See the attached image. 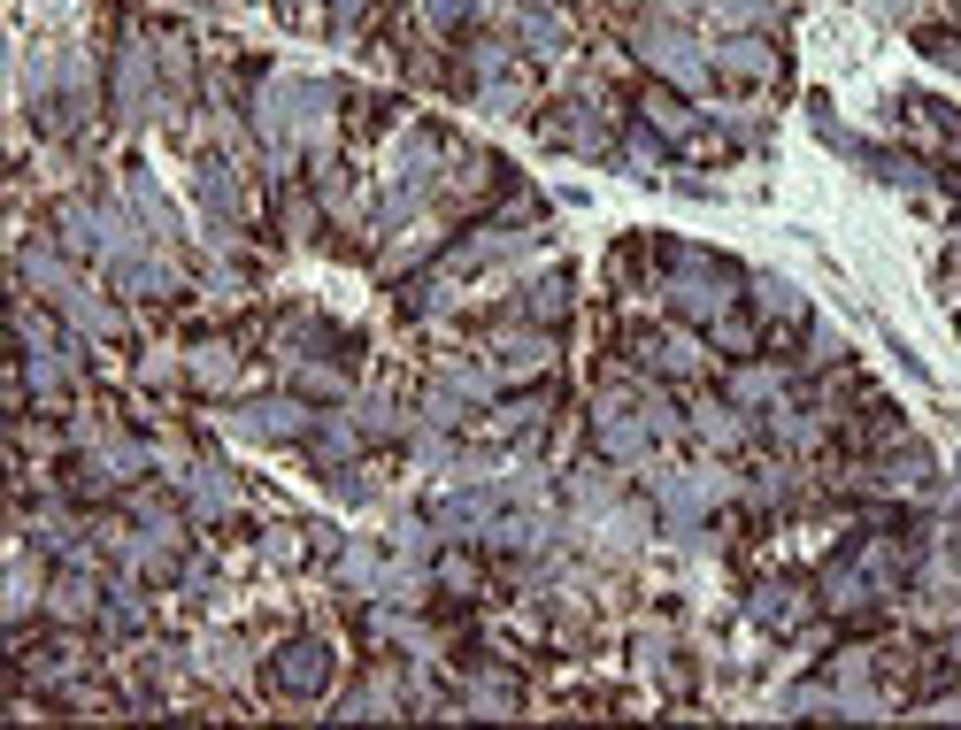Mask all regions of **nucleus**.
Returning a JSON list of instances; mask_svg holds the SVG:
<instances>
[{
	"label": "nucleus",
	"instance_id": "obj_1",
	"mask_svg": "<svg viewBox=\"0 0 961 730\" xmlns=\"http://www.w3.org/2000/svg\"><path fill=\"white\" fill-rule=\"evenodd\" d=\"M323 677H331V646H323V638H293V646L278 654V685H285V692H316Z\"/></svg>",
	"mask_w": 961,
	"mask_h": 730
},
{
	"label": "nucleus",
	"instance_id": "obj_2",
	"mask_svg": "<svg viewBox=\"0 0 961 730\" xmlns=\"http://www.w3.org/2000/svg\"><path fill=\"white\" fill-rule=\"evenodd\" d=\"M116 108H124V116H147V54H139V46L116 62Z\"/></svg>",
	"mask_w": 961,
	"mask_h": 730
},
{
	"label": "nucleus",
	"instance_id": "obj_3",
	"mask_svg": "<svg viewBox=\"0 0 961 730\" xmlns=\"http://www.w3.org/2000/svg\"><path fill=\"white\" fill-rule=\"evenodd\" d=\"M484 515H492V492H455V500L439 508V523H447V531H478Z\"/></svg>",
	"mask_w": 961,
	"mask_h": 730
},
{
	"label": "nucleus",
	"instance_id": "obj_4",
	"mask_svg": "<svg viewBox=\"0 0 961 730\" xmlns=\"http://www.w3.org/2000/svg\"><path fill=\"white\" fill-rule=\"evenodd\" d=\"M192 508H200V515H223V508H231V477H223V469H192Z\"/></svg>",
	"mask_w": 961,
	"mask_h": 730
},
{
	"label": "nucleus",
	"instance_id": "obj_5",
	"mask_svg": "<svg viewBox=\"0 0 961 730\" xmlns=\"http://www.w3.org/2000/svg\"><path fill=\"white\" fill-rule=\"evenodd\" d=\"M523 39H531V46H562V15H554V8L539 0V8L523 15Z\"/></svg>",
	"mask_w": 961,
	"mask_h": 730
},
{
	"label": "nucleus",
	"instance_id": "obj_6",
	"mask_svg": "<svg viewBox=\"0 0 961 730\" xmlns=\"http://www.w3.org/2000/svg\"><path fill=\"white\" fill-rule=\"evenodd\" d=\"M723 70L731 77H770V46H723Z\"/></svg>",
	"mask_w": 961,
	"mask_h": 730
},
{
	"label": "nucleus",
	"instance_id": "obj_7",
	"mask_svg": "<svg viewBox=\"0 0 961 730\" xmlns=\"http://www.w3.org/2000/svg\"><path fill=\"white\" fill-rule=\"evenodd\" d=\"M85 607H93L85 584H54V615H85Z\"/></svg>",
	"mask_w": 961,
	"mask_h": 730
},
{
	"label": "nucleus",
	"instance_id": "obj_8",
	"mask_svg": "<svg viewBox=\"0 0 961 730\" xmlns=\"http://www.w3.org/2000/svg\"><path fill=\"white\" fill-rule=\"evenodd\" d=\"M770 393H777L770 369H746V377H739V400H770Z\"/></svg>",
	"mask_w": 961,
	"mask_h": 730
},
{
	"label": "nucleus",
	"instance_id": "obj_9",
	"mask_svg": "<svg viewBox=\"0 0 961 730\" xmlns=\"http://www.w3.org/2000/svg\"><path fill=\"white\" fill-rule=\"evenodd\" d=\"M431 15H439V23H455V15H462V0H431Z\"/></svg>",
	"mask_w": 961,
	"mask_h": 730
}]
</instances>
